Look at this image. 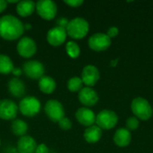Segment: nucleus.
<instances>
[{
    "mask_svg": "<svg viewBox=\"0 0 153 153\" xmlns=\"http://www.w3.org/2000/svg\"><path fill=\"white\" fill-rule=\"evenodd\" d=\"M82 85H83V82L82 79L77 76H74L70 78L67 82V89L72 92L80 91L83 88Z\"/></svg>",
    "mask_w": 153,
    "mask_h": 153,
    "instance_id": "24",
    "label": "nucleus"
},
{
    "mask_svg": "<svg viewBox=\"0 0 153 153\" xmlns=\"http://www.w3.org/2000/svg\"><path fill=\"white\" fill-rule=\"evenodd\" d=\"M18 106L11 100H0V118L3 120H14L18 113Z\"/></svg>",
    "mask_w": 153,
    "mask_h": 153,
    "instance_id": "11",
    "label": "nucleus"
},
{
    "mask_svg": "<svg viewBox=\"0 0 153 153\" xmlns=\"http://www.w3.org/2000/svg\"><path fill=\"white\" fill-rule=\"evenodd\" d=\"M37 142L32 136L24 135L19 138L17 142L18 153H35L37 148Z\"/></svg>",
    "mask_w": 153,
    "mask_h": 153,
    "instance_id": "16",
    "label": "nucleus"
},
{
    "mask_svg": "<svg viewBox=\"0 0 153 153\" xmlns=\"http://www.w3.org/2000/svg\"><path fill=\"white\" fill-rule=\"evenodd\" d=\"M18 109L24 117H33L40 112L41 104L36 97L27 96L22 99L18 106Z\"/></svg>",
    "mask_w": 153,
    "mask_h": 153,
    "instance_id": "3",
    "label": "nucleus"
},
{
    "mask_svg": "<svg viewBox=\"0 0 153 153\" xmlns=\"http://www.w3.org/2000/svg\"><path fill=\"white\" fill-rule=\"evenodd\" d=\"M35 153H49V149L45 143H40L37 145Z\"/></svg>",
    "mask_w": 153,
    "mask_h": 153,
    "instance_id": "30",
    "label": "nucleus"
},
{
    "mask_svg": "<svg viewBox=\"0 0 153 153\" xmlns=\"http://www.w3.org/2000/svg\"><path fill=\"white\" fill-rule=\"evenodd\" d=\"M13 68L14 65L10 56L4 54H0V74L4 75L12 74Z\"/></svg>",
    "mask_w": 153,
    "mask_h": 153,
    "instance_id": "23",
    "label": "nucleus"
},
{
    "mask_svg": "<svg viewBox=\"0 0 153 153\" xmlns=\"http://www.w3.org/2000/svg\"><path fill=\"white\" fill-rule=\"evenodd\" d=\"M44 111L46 116L55 123H58L63 117H65V108L63 104L57 100H49L44 106Z\"/></svg>",
    "mask_w": 153,
    "mask_h": 153,
    "instance_id": "5",
    "label": "nucleus"
},
{
    "mask_svg": "<svg viewBox=\"0 0 153 153\" xmlns=\"http://www.w3.org/2000/svg\"><path fill=\"white\" fill-rule=\"evenodd\" d=\"M7 89L10 94L14 98H22L26 92V87L24 82L19 78H12L7 83Z\"/></svg>",
    "mask_w": 153,
    "mask_h": 153,
    "instance_id": "17",
    "label": "nucleus"
},
{
    "mask_svg": "<svg viewBox=\"0 0 153 153\" xmlns=\"http://www.w3.org/2000/svg\"><path fill=\"white\" fill-rule=\"evenodd\" d=\"M66 30L58 26L51 28L47 33V41L53 47H59L66 40Z\"/></svg>",
    "mask_w": 153,
    "mask_h": 153,
    "instance_id": "12",
    "label": "nucleus"
},
{
    "mask_svg": "<svg viewBox=\"0 0 153 153\" xmlns=\"http://www.w3.org/2000/svg\"><path fill=\"white\" fill-rule=\"evenodd\" d=\"M131 108L135 117L137 118H140L141 120L150 119L153 114L152 108L148 100L141 97L135 98L132 101Z\"/></svg>",
    "mask_w": 153,
    "mask_h": 153,
    "instance_id": "4",
    "label": "nucleus"
},
{
    "mask_svg": "<svg viewBox=\"0 0 153 153\" xmlns=\"http://www.w3.org/2000/svg\"><path fill=\"white\" fill-rule=\"evenodd\" d=\"M7 7V3L6 1H4V0H0V13H3Z\"/></svg>",
    "mask_w": 153,
    "mask_h": 153,
    "instance_id": "33",
    "label": "nucleus"
},
{
    "mask_svg": "<svg viewBox=\"0 0 153 153\" xmlns=\"http://www.w3.org/2000/svg\"><path fill=\"white\" fill-rule=\"evenodd\" d=\"M16 50L23 58H30L37 52V44L30 37H22L17 43Z\"/></svg>",
    "mask_w": 153,
    "mask_h": 153,
    "instance_id": "9",
    "label": "nucleus"
},
{
    "mask_svg": "<svg viewBox=\"0 0 153 153\" xmlns=\"http://www.w3.org/2000/svg\"><path fill=\"white\" fill-rule=\"evenodd\" d=\"M32 29V25L30 23H25L24 24V30H31Z\"/></svg>",
    "mask_w": 153,
    "mask_h": 153,
    "instance_id": "34",
    "label": "nucleus"
},
{
    "mask_svg": "<svg viewBox=\"0 0 153 153\" xmlns=\"http://www.w3.org/2000/svg\"><path fill=\"white\" fill-rule=\"evenodd\" d=\"M68 23H69V20L67 18H65V17L58 18L57 21H56V26L64 28V29H66Z\"/></svg>",
    "mask_w": 153,
    "mask_h": 153,
    "instance_id": "29",
    "label": "nucleus"
},
{
    "mask_svg": "<svg viewBox=\"0 0 153 153\" xmlns=\"http://www.w3.org/2000/svg\"><path fill=\"white\" fill-rule=\"evenodd\" d=\"M118 121L117 115L112 111V110H108L104 109L100 111L97 116H96V121L95 123L97 126L102 130H109L114 128Z\"/></svg>",
    "mask_w": 153,
    "mask_h": 153,
    "instance_id": "7",
    "label": "nucleus"
},
{
    "mask_svg": "<svg viewBox=\"0 0 153 153\" xmlns=\"http://www.w3.org/2000/svg\"><path fill=\"white\" fill-rule=\"evenodd\" d=\"M89 47L97 52L107 50L111 45V39L104 33H95L91 35L88 40Z\"/></svg>",
    "mask_w": 153,
    "mask_h": 153,
    "instance_id": "10",
    "label": "nucleus"
},
{
    "mask_svg": "<svg viewBox=\"0 0 153 153\" xmlns=\"http://www.w3.org/2000/svg\"><path fill=\"white\" fill-rule=\"evenodd\" d=\"M89 28V22L85 19L82 17H76L69 21L65 30L67 36L74 39H81L88 34Z\"/></svg>",
    "mask_w": 153,
    "mask_h": 153,
    "instance_id": "2",
    "label": "nucleus"
},
{
    "mask_svg": "<svg viewBox=\"0 0 153 153\" xmlns=\"http://www.w3.org/2000/svg\"><path fill=\"white\" fill-rule=\"evenodd\" d=\"M64 3L65 4L69 5L70 7L76 8V7L81 6L83 4V1L82 0H65V1H64Z\"/></svg>",
    "mask_w": 153,
    "mask_h": 153,
    "instance_id": "28",
    "label": "nucleus"
},
{
    "mask_svg": "<svg viewBox=\"0 0 153 153\" xmlns=\"http://www.w3.org/2000/svg\"><path fill=\"white\" fill-rule=\"evenodd\" d=\"M24 30V24L17 17L12 14L0 17V37L2 39L9 41L21 39Z\"/></svg>",
    "mask_w": 153,
    "mask_h": 153,
    "instance_id": "1",
    "label": "nucleus"
},
{
    "mask_svg": "<svg viewBox=\"0 0 153 153\" xmlns=\"http://www.w3.org/2000/svg\"><path fill=\"white\" fill-rule=\"evenodd\" d=\"M52 153H56V152H52Z\"/></svg>",
    "mask_w": 153,
    "mask_h": 153,
    "instance_id": "37",
    "label": "nucleus"
},
{
    "mask_svg": "<svg viewBox=\"0 0 153 153\" xmlns=\"http://www.w3.org/2000/svg\"><path fill=\"white\" fill-rule=\"evenodd\" d=\"M22 73L31 80H39L44 76L45 67L38 60H29L22 65Z\"/></svg>",
    "mask_w": 153,
    "mask_h": 153,
    "instance_id": "8",
    "label": "nucleus"
},
{
    "mask_svg": "<svg viewBox=\"0 0 153 153\" xmlns=\"http://www.w3.org/2000/svg\"><path fill=\"white\" fill-rule=\"evenodd\" d=\"M36 10V3L31 0L19 1L16 4V13L23 18L30 16Z\"/></svg>",
    "mask_w": 153,
    "mask_h": 153,
    "instance_id": "18",
    "label": "nucleus"
},
{
    "mask_svg": "<svg viewBox=\"0 0 153 153\" xmlns=\"http://www.w3.org/2000/svg\"><path fill=\"white\" fill-rule=\"evenodd\" d=\"M37 13L46 21L55 19L57 13V6L52 0H39L36 3Z\"/></svg>",
    "mask_w": 153,
    "mask_h": 153,
    "instance_id": "6",
    "label": "nucleus"
},
{
    "mask_svg": "<svg viewBox=\"0 0 153 153\" xmlns=\"http://www.w3.org/2000/svg\"><path fill=\"white\" fill-rule=\"evenodd\" d=\"M100 74L99 72V69L91 65H86L82 72V81L83 84H85L87 87H91L94 86L98 81L100 80Z\"/></svg>",
    "mask_w": 153,
    "mask_h": 153,
    "instance_id": "13",
    "label": "nucleus"
},
{
    "mask_svg": "<svg viewBox=\"0 0 153 153\" xmlns=\"http://www.w3.org/2000/svg\"><path fill=\"white\" fill-rule=\"evenodd\" d=\"M0 146H1V140H0Z\"/></svg>",
    "mask_w": 153,
    "mask_h": 153,
    "instance_id": "35",
    "label": "nucleus"
},
{
    "mask_svg": "<svg viewBox=\"0 0 153 153\" xmlns=\"http://www.w3.org/2000/svg\"><path fill=\"white\" fill-rule=\"evenodd\" d=\"M11 130L14 135L22 137L26 135V133L28 131V125L25 121L22 119H14L12 122Z\"/></svg>",
    "mask_w": 153,
    "mask_h": 153,
    "instance_id": "22",
    "label": "nucleus"
},
{
    "mask_svg": "<svg viewBox=\"0 0 153 153\" xmlns=\"http://www.w3.org/2000/svg\"><path fill=\"white\" fill-rule=\"evenodd\" d=\"M152 111H153V108H152Z\"/></svg>",
    "mask_w": 153,
    "mask_h": 153,
    "instance_id": "38",
    "label": "nucleus"
},
{
    "mask_svg": "<svg viewBox=\"0 0 153 153\" xmlns=\"http://www.w3.org/2000/svg\"><path fill=\"white\" fill-rule=\"evenodd\" d=\"M78 99L80 102L86 107L94 106L99 101L98 93L96 92V91H94L91 87H83L79 91Z\"/></svg>",
    "mask_w": 153,
    "mask_h": 153,
    "instance_id": "14",
    "label": "nucleus"
},
{
    "mask_svg": "<svg viewBox=\"0 0 153 153\" xmlns=\"http://www.w3.org/2000/svg\"><path fill=\"white\" fill-rule=\"evenodd\" d=\"M39 88L41 92L45 94H51L56 91V82L54 78L44 75L39 80Z\"/></svg>",
    "mask_w": 153,
    "mask_h": 153,
    "instance_id": "20",
    "label": "nucleus"
},
{
    "mask_svg": "<svg viewBox=\"0 0 153 153\" xmlns=\"http://www.w3.org/2000/svg\"><path fill=\"white\" fill-rule=\"evenodd\" d=\"M12 74H13V76L15 78H19L23 73H22V68H20V67H14L13 70V72H12Z\"/></svg>",
    "mask_w": 153,
    "mask_h": 153,
    "instance_id": "32",
    "label": "nucleus"
},
{
    "mask_svg": "<svg viewBox=\"0 0 153 153\" xmlns=\"http://www.w3.org/2000/svg\"><path fill=\"white\" fill-rule=\"evenodd\" d=\"M126 126L128 130H136L139 126V120L137 117H129L126 121Z\"/></svg>",
    "mask_w": 153,
    "mask_h": 153,
    "instance_id": "27",
    "label": "nucleus"
},
{
    "mask_svg": "<svg viewBox=\"0 0 153 153\" xmlns=\"http://www.w3.org/2000/svg\"><path fill=\"white\" fill-rule=\"evenodd\" d=\"M118 34V29L117 27H110L108 30V33L107 35L111 39V38H114L116 37L117 35Z\"/></svg>",
    "mask_w": 153,
    "mask_h": 153,
    "instance_id": "31",
    "label": "nucleus"
},
{
    "mask_svg": "<svg viewBox=\"0 0 153 153\" xmlns=\"http://www.w3.org/2000/svg\"><path fill=\"white\" fill-rule=\"evenodd\" d=\"M65 50L67 55L71 58H77L81 53V48L79 45L74 41H68L65 45Z\"/></svg>",
    "mask_w": 153,
    "mask_h": 153,
    "instance_id": "25",
    "label": "nucleus"
},
{
    "mask_svg": "<svg viewBox=\"0 0 153 153\" xmlns=\"http://www.w3.org/2000/svg\"><path fill=\"white\" fill-rule=\"evenodd\" d=\"M132 136L128 129L119 128L114 134V142L119 147H126L131 143Z\"/></svg>",
    "mask_w": 153,
    "mask_h": 153,
    "instance_id": "19",
    "label": "nucleus"
},
{
    "mask_svg": "<svg viewBox=\"0 0 153 153\" xmlns=\"http://www.w3.org/2000/svg\"><path fill=\"white\" fill-rule=\"evenodd\" d=\"M58 126L59 127L64 130V131H68L72 128L73 126V124H72V121L68 118V117H63L60 121H58Z\"/></svg>",
    "mask_w": 153,
    "mask_h": 153,
    "instance_id": "26",
    "label": "nucleus"
},
{
    "mask_svg": "<svg viewBox=\"0 0 153 153\" xmlns=\"http://www.w3.org/2000/svg\"><path fill=\"white\" fill-rule=\"evenodd\" d=\"M75 118L79 124L89 127L94 125L96 121V115L91 109L83 107L77 109L75 113Z\"/></svg>",
    "mask_w": 153,
    "mask_h": 153,
    "instance_id": "15",
    "label": "nucleus"
},
{
    "mask_svg": "<svg viewBox=\"0 0 153 153\" xmlns=\"http://www.w3.org/2000/svg\"><path fill=\"white\" fill-rule=\"evenodd\" d=\"M102 135V130L98 126H91L85 129L83 133L84 140L89 143H95L99 142Z\"/></svg>",
    "mask_w": 153,
    "mask_h": 153,
    "instance_id": "21",
    "label": "nucleus"
},
{
    "mask_svg": "<svg viewBox=\"0 0 153 153\" xmlns=\"http://www.w3.org/2000/svg\"><path fill=\"white\" fill-rule=\"evenodd\" d=\"M14 153H18V152H14Z\"/></svg>",
    "mask_w": 153,
    "mask_h": 153,
    "instance_id": "36",
    "label": "nucleus"
}]
</instances>
